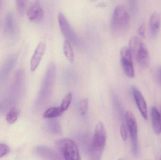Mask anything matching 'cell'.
I'll list each match as a JSON object with an SVG mask.
<instances>
[{
  "label": "cell",
  "instance_id": "cell-1",
  "mask_svg": "<svg viewBox=\"0 0 161 160\" xmlns=\"http://www.w3.org/2000/svg\"><path fill=\"white\" fill-rule=\"evenodd\" d=\"M130 16L125 7L118 5L115 8L111 19V29L114 34L117 36L125 33L129 23Z\"/></svg>",
  "mask_w": 161,
  "mask_h": 160
},
{
  "label": "cell",
  "instance_id": "cell-2",
  "mask_svg": "<svg viewBox=\"0 0 161 160\" xmlns=\"http://www.w3.org/2000/svg\"><path fill=\"white\" fill-rule=\"evenodd\" d=\"M129 49L138 64L142 67L147 68L150 62L149 51L142 39L137 36L131 38L129 42Z\"/></svg>",
  "mask_w": 161,
  "mask_h": 160
},
{
  "label": "cell",
  "instance_id": "cell-3",
  "mask_svg": "<svg viewBox=\"0 0 161 160\" xmlns=\"http://www.w3.org/2000/svg\"><path fill=\"white\" fill-rule=\"evenodd\" d=\"M107 133L104 125L99 122L96 126L92 142L90 147V153L93 158L99 160L101 158L105 148Z\"/></svg>",
  "mask_w": 161,
  "mask_h": 160
},
{
  "label": "cell",
  "instance_id": "cell-4",
  "mask_svg": "<svg viewBox=\"0 0 161 160\" xmlns=\"http://www.w3.org/2000/svg\"><path fill=\"white\" fill-rule=\"evenodd\" d=\"M57 145L65 160H81L78 147L73 140L62 139L58 142Z\"/></svg>",
  "mask_w": 161,
  "mask_h": 160
},
{
  "label": "cell",
  "instance_id": "cell-5",
  "mask_svg": "<svg viewBox=\"0 0 161 160\" xmlns=\"http://www.w3.org/2000/svg\"><path fill=\"white\" fill-rule=\"evenodd\" d=\"M126 121L131 139L133 154L137 156L138 154V126L137 121L133 114L127 111L125 114Z\"/></svg>",
  "mask_w": 161,
  "mask_h": 160
},
{
  "label": "cell",
  "instance_id": "cell-6",
  "mask_svg": "<svg viewBox=\"0 0 161 160\" xmlns=\"http://www.w3.org/2000/svg\"><path fill=\"white\" fill-rule=\"evenodd\" d=\"M121 62L125 74L130 78L134 76V69L132 62V55L129 48L124 47L120 51Z\"/></svg>",
  "mask_w": 161,
  "mask_h": 160
},
{
  "label": "cell",
  "instance_id": "cell-7",
  "mask_svg": "<svg viewBox=\"0 0 161 160\" xmlns=\"http://www.w3.org/2000/svg\"><path fill=\"white\" fill-rule=\"evenodd\" d=\"M58 23L63 35L66 38V40L69 42L76 44L77 38L72 27L68 20L62 12H59L58 15Z\"/></svg>",
  "mask_w": 161,
  "mask_h": 160
},
{
  "label": "cell",
  "instance_id": "cell-8",
  "mask_svg": "<svg viewBox=\"0 0 161 160\" xmlns=\"http://www.w3.org/2000/svg\"><path fill=\"white\" fill-rule=\"evenodd\" d=\"M132 93L135 102L140 113L144 119L147 120L148 118L147 105L143 95L136 86L132 87Z\"/></svg>",
  "mask_w": 161,
  "mask_h": 160
},
{
  "label": "cell",
  "instance_id": "cell-9",
  "mask_svg": "<svg viewBox=\"0 0 161 160\" xmlns=\"http://www.w3.org/2000/svg\"><path fill=\"white\" fill-rule=\"evenodd\" d=\"M28 18L31 21L40 22L43 16V10L39 1L32 2L27 10Z\"/></svg>",
  "mask_w": 161,
  "mask_h": 160
},
{
  "label": "cell",
  "instance_id": "cell-10",
  "mask_svg": "<svg viewBox=\"0 0 161 160\" xmlns=\"http://www.w3.org/2000/svg\"><path fill=\"white\" fill-rule=\"evenodd\" d=\"M46 45L44 42H41L38 44L30 62L31 70L35 71L40 64L41 61L46 51Z\"/></svg>",
  "mask_w": 161,
  "mask_h": 160
},
{
  "label": "cell",
  "instance_id": "cell-11",
  "mask_svg": "<svg viewBox=\"0 0 161 160\" xmlns=\"http://www.w3.org/2000/svg\"><path fill=\"white\" fill-rule=\"evenodd\" d=\"M161 16L158 12H154L150 17L149 30L151 36L156 37L159 31L161 25Z\"/></svg>",
  "mask_w": 161,
  "mask_h": 160
},
{
  "label": "cell",
  "instance_id": "cell-12",
  "mask_svg": "<svg viewBox=\"0 0 161 160\" xmlns=\"http://www.w3.org/2000/svg\"><path fill=\"white\" fill-rule=\"evenodd\" d=\"M151 117L153 129L155 133L158 134L161 133V117L160 113L154 106L151 109Z\"/></svg>",
  "mask_w": 161,
  "mask_h": 160
},
{
  "label": "cell",
  "instance_id": "cell-13",
  "mask_svg": "<svg viewBox=\"0 0 161 160\" xmlns=\"http://www.w3.org/2000/svg\"><path fill=\"white\" fill-rule=\"evenodd\" d=\"M6 31L10 35H14L16 32V23L13 13L7 15L5 21Z\"/></svg>",
  "mask_w": 161,
  "mask_h": 160
},
{
  "label": "cell",
  "instance_id": "cell-14",
  "mask_svg": "<svg viewBox=\"0 0 161 160\" xmlns=\"http://www.w3.org/2000/svg\"><path fill=\"white\" fill-rule=\"evenodd\" d=\"M63 111L60 107H52L47 109L43 114L44 118L48 119H54L61 116L63 114Z\"/></svg>",
  "mask_w": 161,
  "mask_h": 160
},
{
  "label": "cell",
  "instance_id": "cell-15",
  "mask_svg": "<svg viewBox=\"0 0 161 160\" xmlns=\"http://www.w3.org/2000/svg\"><path fill=\"white\" fill-rule=\"evenodd\" d=\"M63 52L66 58L70 62L73 63L75 60V54L70 42L65 40L63 44Z\"/></svg>",
  "mask_w": 161,
  "mask_h": 160
},
{
  "label": "cell",
  "instance_id": "cell-16",
  "mask_svg": "<svg viewBox=\"0 0 161 160\" xmlns=\"http://www.w3.org/2000/svg\"><path fill=\"white\" fill-rule=\"evenodd\" d=\"M19 114V112L17 109L15 108L11 109L7 114V122L9 124H12L15 123L18 119Z\"/></svg>",
  "mask_w": 161,
  "mask_h": 160
},
{
  "label": "cell",
  "instance_id": "cell-17",
  "mask_svg": "<svg viewBox=\"0 0 161 160\" xmlns=\"http://www.w3.org/2000/svg\"><path fill=\"white\" fill-rule=\"evenodd\" d=\"M49 121V127L50 130L54 133L58 134L61 132V128L59 122L54 119H51Z\"/></svg>",
  "mask_w": 161,
  "mask_h": 160
},
{
  "label": "cell",
  "instance_id": "cell-18",
  "mask_svg": "<svg viewBox=\"0 0 161 160\" xmlns=\"http://www.w3.org/2000/svg\"><path fill=\"white\" fill-rule=\"evenodd\" d=\"M72 99V94L71 92H69L63 99L60 107L63 111H67L69 109L71 103Z\"/></svg>",
  "mask_w": 161,
  "mask_h": 160
},
{
  "label": "cell",
  "instance_id": "cell-19",
  "mask_svg": "<svg viewBox=\"0 0 161 160\" xmlns=\"http://www.w3.org/2000/svg\"><path fill=\"white\" fill-rule=\"evenodd\" d=\"M16 4L18 13L20 15H23L25 13L27 7V1H17Z\"/></svg>",
  "mask_w": 161,
  "mask_h": 160
},
{
  "label": "cell",
  "instance_id": "cell-20",
  "mask_svg": "<svg viewBox=\"0 0 161 160\" xmlns=\"http://www.w3.org/2000/svg\"><path fill=\"white\" fill-rule=\"evenodd\" d=\"M89 100L88 99H84L80 101L79 104V111L80 115H85L88 110Z\"/></svg>",
  "mask_w": 161,
  "mask_h": 160
},
{
  "label": "cell",
  "instance_id": "cell-21",
  "mask_svg": "<svg viewBox=\"0 0 161 160\" xmlns=\"http://www.w3.org/2000/svg\"><path fill=\"white\" fill-rule=\"evenodd\" d=\"M10 147L5 144L0 143V158L7 155L10 152Z\"/></svg>",
  "mask_w": 161,
  "mask_h": 160
},
{
  "label": "cell",
  "instance_id": "cell-22",
  "mask_svg": "<svg viewBox=\"0 0 161 160\" xmlns=\"http://www.w3.org/2000/svg\"><path fill=\"white\" fill-rule=\"evenodd\" d=\"M120 134L124 141H126L128 137L127 131L125 125H123L120 128Z\"/></svg>",
  "mask_w": 161,
  "mask_h": 160
},
{
  "label": "cell",
  "instance_id": "cell-23",
  "mask_svg": "<svg viewBox=\"0 0 161 160\" xmlns=\"http://www.w3.org/2000/svg\"><path fill=\"white\" fill-rule=\"evenodd\" d=\"M139 34L142 37L145 38L146 36V27L145 24L142 23L141 24V26L139 27Z\"/></svg>",
  "mask_w": 161,
  "mask_h": 160
},
{
  "label": "cell",
  "instance_id": "cell-24",
  "mask_svg": "<svg viewBox=\"0 0 161 160\" xmlns=\"http://www.w3.org/2000/svg\"><path fill=\"white\" fill-rule=\"evenodd\" d=\"M159 77L160 80L161 81V68L159 70Z\"/></svg>",
  "mask_w": 161,
  "mask_h": 160
},
{
  "label": "cell",
  "instance_id": "cell-25",
  "mask_svg": "<svg viewBox=\"0 0 161 160\" xmlns=\"http://www.w3.org/2000/svg\"><path fill=\"white\" fill-rule=\"evenodd\" d=\"M2 1H0V8H1V5H2Z\"/></svg>",
  "mask_w": 161,
  "mask_h": 160
},
{
  "label": "cell",
  "instance_id": "cell-26",
  "mask_svg": "<svg viewBox=\"0 0 161 160\" xmlns=\"http://www.w3.org/2000/svg\"><path fill=\"white\" fill-rule=\"evenodd\" d=\"M160 113L161 117V112H160Z\"/></svg>",
  "mask_w": 161,
  "mask_h": 160
},
{
  "label": "cell",
  "instance_id": "cell-27",
  "mask_svg": "<svg viewBox=\"0 0 161 160\" xmlns=\"http://www.w3.org/2000/svg\"><path fill=\"white\" fill-rule=\"evenodd\" d=\"M123 160V159H119V160Z\"/></svg>",
  "mask_w": 161,
  "mask_h": 160
}]
</instances>
